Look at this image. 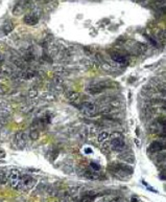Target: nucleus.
Listing matches in <instances>:
<instances>
[{
  "label": "nucleus",
  "mask_w": 166,
  "mask_h": 202,
  "mask_svg": "<svg viewBox=\"0 0 166 202\" xmlns=\"http://www.w3.org/2000/svg\"><path fill=\"white\" fill-rule=\"evenodd\" d=\"M14 144L18 149H23L26 144V136L24 132H18L14 137Z\"/></svg>",
  "instance_id": "nucleus-2"
},
{
  "label": "nucleus",
  "mask_w": 166,
  "mask_h": 202,
  "mask_svg": "<svg viewBox=\"0 0 166 202\" xmlns=\"http://www.w3.org/2000/svg\"><path fill=\"white\" fill-rule=\"evenodd\" d=\"M90 166H91V168L94 170V171H98V170H99V166H98V164H96V163H94V162L90 163Z\"/></svg>",
  "instance_id": "nucleus-15"
},
{
  "label": "nucleus",
  "mask_w": 166,
  "mask_h": 202,
  "mask_svg": "<svg viewBox=\"0 0 166 202\" xmlns=\"http://www.w3.org/2000/svg\"><path fill=\"white\" fill-rule=\"evenodd\" d=\"M84 176L86 178H88V179H91V180L97 179V177H98L95 173H93L92 171H89V170H86V171L84 172Z\"/></svg>",
  "instance_id": "nucleus-12"
},
{
  "label": "nucleus",
  "mask_w": 166,
  "mask_h": 202,
  "mask_svg": "<svg viewBox=\"0 0 166 202\" xmlns=\"http://www.w3.org/2000/svg\"><path fill=\"white\" fill-rule=\"evenodd\" d=\"M4 62V56H3L2 53H0V64H1V63H3Z\"/></svg>",
  "instance_id": "nucleus-17"
},
{
  "label": "nucleus",
  "mask_w": 166,
  "mask_h": 202,
  "mask_svg": "<svg viewBox=\"0 0 166 202\" xmlns=\"http://www.w3.org/2000/svg\"><path fill=\"white\" fill-rule=\"evenodd\" d=\"M7 180H9V173L4 169L0 168V183L1 184H7Z\"/></svg>",
  "instance_id": "nucleus-9"
},
{
  "label": "nucleus",
  "mask_w": 166,
  "mask_h": 202,
  "mask_svg": "<svg viewBox=\"0 0 166 202\" xmlns=\"http://www.w3.org/2000/svg\"><path fill=\"white\" fill-rule=\"evenodd\" d=\"M132 201H134V202H138V200L136 199V198H132Z\"/></svg>",
  "instance_id": "nucleus-18"
},
{
  "label": "nucleus",
  "mask_w": 166,
  "mask_h": 202,
  "mask_svg": "<svg viewBox=\"0 0 166 202\" xmlns=\"http://www.w3.org/2000/svg\"><path fill=\"white\" fill-rule=\"evenodd\" d=\"M111 57H112V59H113L115 62H118V63H125L126 61V58L123 56V55H121V53H114L111 55Z\"/></svg>",
  "instance_id": "nucleus-7"
},
{
  "label": "nucleus",
  "mask_w": 166,
  "mask_h": 202,
  "mask_svg": "<svg viewBox=\"0 0 166 202\" xmlns=\"http://www.w3.org/2000/svg\"><path fill=\"white\" fill-rule=\"evenodd\" d=\"M39 137H40V132H39V130L37 129L30 130V132H29V138H30V139L37 140Z\"/></svg>",
  "instance_id": "nucleus-11"
},
{
  "label": "nucleus",
  "mask_w": 166,
  "mask_h": 202,
  "mask_svg": "<svg viewBox=\"0 0 166 202\" xmlns=\"http://www.w3.org/2000/svg\"><path fill=\"white\" fill-rule=\"evenodd\" d=\"M109 137H110V134H109L108 132H101V133L98 134V142L102 144V142L106 141Z\"/></svg>",
  "instance_id": "nucleus-13"
},
{
  "label": "nucleus",
  "mask_w": 166,
  "mask_h": 202,
  "mask_svg": "<svg viewBox=\"0 0 166 202\" xmlns=\"http://www.w3.org/2000/svg\"><path fill=\"white\" fill-rule=\"evenodd\" d=\"M166 148V142L162 141H154L153 144L149 146V150L154 152H160Z\"/></svg>",
  "instance_id": "nucleus-5"
},
{
  "label": "nucleus",
  "mask_w": 166,
  "mask_h": 202,
  "mask_svg": "<svg viewBox=\"0 0 166 202\" xmlns=\"http://www.w3.org/2000/svg\"><path fill=\"white\" fill-rule=\"evenodd\" d=\"M28 96L31 98L38 96V91H37V89H30V90L28 91Z\"/></svg>",
  "instance_id": "nucleus-14"
},
{
  "label": "nucleus",
  "mask_w": 166,
  "mask_h": 202,
  "mask_svg": "<svg viewBox=\"0 0 166 202\" xmlns=\"http://www.w3.org/2000/svg\"><path fill=\"white\" fill-rule=\"evenodd\" d=\"M67 98H68V100L70 102L76 103L80 100V93H78L76 91H69L68 93H67Z\"/></svg>",
  "instance_id": "nucleus-10"
},
{
  "label": "nucleus",
  "mask_w": 166,
  "mask_h": 202,
  "mask_svg": "<svg viewBox=\"0 0 166 202\" xmlns=\"http://www.w3.org/2000/svg\"><path fill=\"white\" fill-rule=\"evenodd\" d=\"M14 29V23L12 21H7V23L2 25V31L4 35H9V33H12Z\"/></svg>",
  "instance_id": "nucleus-8"
},
{
  "label": "nucleus",
  "mask_w": 166,
  "mask_h": 202,
  "mask_svg": "<svg viewBox=\"0 0 166 202\" xmlns=\"http://www.w3.org/2000/svg\"><path fill=\"white\" fill-rule=\"evenodd\" d=\"M23 21H24V23L27 25H36L39 22V18L38 16L33 13L27 14V15H25L24 18H23Z\"/></svg>",
  "instance_id": "nucleus-3"
},
{
  "label": "nucleus",
  "mask_w": 166,
  "mask_h": 202,
  "mask_svg": "<svg viewBox=\"0 0 166 202\" xmlns=\"http://www.w3.org/2000/svg\"><path fill=\"white\" fill-rule=\"evenodd\" d=\"M104 88H106V86L102 85V83H98V84H95V85H91V86L87 89V91L91 94H98V93H101Z\"/></svg>",
  "instance_id": "nucleus-4"
},
{
  "label": "nucleus",
  "mask_w": 166,
  "mask_h": 202,
  "mask_svg": "<svg viewBox=\"0 0 166 202\" xmlns=\"http://www.w3.org/2000/svg\"><path fill=\"white\" fill-rule=\"evenodd\" d=\"M23 9H24V5H23L22 3L18 2L17 1L16 4L14 5V7H13V14L15 16H19L23 13Z\"/></svg>",
  "instance_id": "nucleus-6"
},
{
  "label": "nucleus",
  "mask_w": 166,
  "mask_h": 202,
  "mask_svg": "<svg viewBox=\"0 0 166 202\" xmlns=\"http://www.w3.org/2000/svg\"><path fill=\"white\" fill-rule=\"evenodd\" d=\"M5 90H7V89H5L2 85H0V94H4Z\"/></svg>",
  "instance_id": "nucleus-16"
},
{
  "label": "nucleus",
  "mask_w": 166,
  "mask_h": 202,
  "mask_svg": "<svg viewBox=\"0 0 166 202\" xmlns=\"http://www.w3.org/2000/svg\"><path fill=\"white\" fill-rule=\"evenodd\" d=\"M111 148L116 152H122L125 149V142H124L121 134L119 133L113 134V138L111 140Z\"/></svg>",
  "instance_id": "nucleus-1"
}]
</instances>
